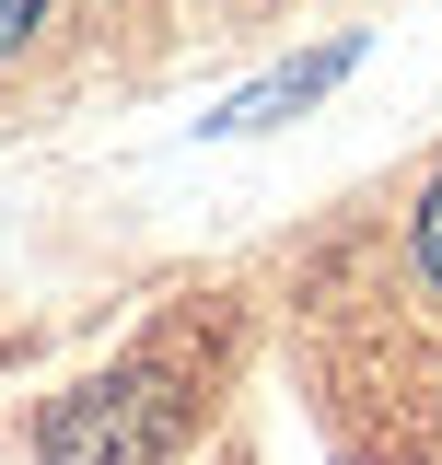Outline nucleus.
I'll list each match as a JSON object with an SVG mask.
<instances>
[{"label": "nucleus", "instance_id": "f03ea898", "mask_svg": "<svg viewBox=\"0 0 442 465\" xmlns=\"http://www.w3.org/2000/svg\"><path fill=\"white\" fill-rule=\"evenodd\" d=\"M349 58H361V47H315V58H291V70H268V82H256V94H233V105H221L210 128H268V116L315 105V94H326V82L349 70Z\"/></svg>", "mask_w": 442, "mask_h": 465}, {"label": "nucleus", "instance_id": "7ed1b4c3", "mask_svg": "<svg viewBox=\"0 0 442 465\" xmlns=\"http://www.w3.org/2000/svg\"><path fill=\"white\" fill-rule=\"evenodd\" d=\"M35 24H47V0H0V58L24 47V35H35Z\"/></svg>", "mask_w": 442, "mask_h": 465}, {"label": "nucleus", "instance_id": "f257e3e1", "mask_svg": "<svg viewBox=\"0 0 442 465\" xmlns=\"http://www.w3.org/2000/svg\"><path fill=\"white\" fill-rule=\"evenodd\" d=\"M175 419H186V396L164 372H116V384H94L47 419V454L58 465H152L175 442Z\"/></svg>", "mask_w": 442, "mask_h": 465}, {"label": "nucleus", "instance_id": "20e7f679", "mask_svg": "<svg viewBox=\"0 0 442 465\" xmlns=\"http://www.w3.org/2000/svg\"><path fill=\"white\" fill-rule=\"evenodd\" d=\"M419 268H431V280H442V186H431V198H419Z\"/></svg>", "mask_w": 442, "mask_h": 465}]
</instances>
